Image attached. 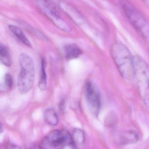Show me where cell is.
Masks as SVG:
<instances>
[{"mask_svg": "<svg viewBox=\"0 0 149 149\" xmlns=\"http://www.w3.org/2000/svg\"><path fill=\"white\" fill-rule=\"evenodd\" d=\"M132 78L140 97L149 109V65L140 56L134 57Z\"/></svg>", "mask_w": 149, "mask_h": 149, "instance_id": "obj_1", "label": "cell"}, {"mask_svg": "<svg viewBox=\"0 0 149 149\" xmlns=\"http://www.w3.org/2000/svg\"><path fill=\"white\" fill-rule=\"evenodd\" d=\"M111 55L120 74L126 80L132 78L134 57L127 46L121 43L114 44L111 48Z\"/></svg>", "mask_w": 149, "mask_h": 149, "instance_id": "obj_2", "label": "cell"}, {"mask_svg": "<svg viewBox=\"0 0 149 149\" xmlns=\"http://www.w3.org/2000/svg\"><path fill=\"white\" fill-rule=\"evenodd\" d=\"M21 71L18 76L17 87L21 93H28L32 88L35 80V69L32 58L25 53L19 57Z\"/></svg>", "mask_w": 149, "mask_h": 149, "instance_id": "obj_3", "label": "cell"}, {"mask_svg": "<svg viewBox=\"0 0 149 149\" xmlns=\"http://www.w3.org/2000/svg\"><path fill=\"white\" fill-rule=\"evenodd\" d=\"M121 6L130 24L149 44V25L146 19L127 0H121Z\"/></svg>", "mask_w": 149, "mask_h": 149, "instance_id": "obj_4", "label": "cell"}, {"mask_svg": "<svg viewBox=\"0 0 149 149\" xmlns=\"http://www.w3.org/2000/svg\"><path fill=\"white\" fill-rule=\"evenodd\" d=\"M35 1L41 12L56 27L65 32L71 31L70 27L63 19L56 5L51 0H35Z\"/></svg>", "mask_w": 149, "mask_h": 149, "instance_id": "obj_5", "label": "cell"}, {"mask_svg": "<svg viewBox=\"0 0 149 149\" xmlns=\"http://www.w3.org/2000/svg\"><path fill=\"white\" fill-rule=\"evenodd\" d=\"M72 136L65 130H54L40 142V149H63L65 145L73 142Z\"/></svg>", "mask_w": 149, "mask_h": 149, "instance_id": "obj_6", "label": "cell"}, {"mask_svg": "<svg viewBox=\"0 0 149 149\" xmlns=\"http://www.w3.org/2000/svg\"><path fill=\"white\" fill-rule=\"evenodd\" d=\"M85 95L89 110L94 115L98 116L101 108V97L98 88L92 81L86 83Z\"/></svg>", "mask_w": 149, "mask_h": 149, "instance_id": "obj_7", "label": "cell"}, {"mask_svg": "<svg viewBox=\"0 0 149 149\" xmlns=\"http://www.w3.org/2000/svg\"><path fill=\"white\" fill-rule=\"evenodd\" d=\"M65 55L68 60L78 58L82 54V50L76 44L67 45L64 48Z\"/></svg>", "mask_w": 149, "mask_h": 149, "instance_id": "obj_8", "label": "cell"}, {"mask_svg": "<svg viewBox=\"0 0 149 149\" xmlns=\"http://www.w3.org/2000/svg\"><path fill=\"white\" fill-rule=\"evenodd\" d=\"M9 29L11 32L19 39L23 44L29 47H31V45L20 28L13 25H9Z\"/></svg>", "mask_w": 149, "mask_h": 149, "instance_id": "obj_9", "label": "cell"}, {"mask_svg": "<svg viewBox=\"0 0 149 149\" xmlns=\"http://www.w3.org/2000/svg\"><path fill=\"white\" fill-rule=\"evenodd\" d=\"M139 139V135L136 131L128 130L122 136V143L124 144H134L137 142Z\"/></svg>", "mask_w": 149, "mask_h": 149, "instance_id": "obj_10", "label": "cell"}, {"mask_svg": "<svg viewBox=\"0 0 149 149\" xmlns=\"http://www.w3.org/2000/svg\"><path fill=\"white\" fill-rule=\"evenodd\" d=\"M44 120L45 122L51 126H56L58 122V117L56 111L52 108H49L45 110L44 113Z\"/></svg>", "mask_w": 149, "mask_h": 149, "instance_id": "obj_11", "label": "cell"}, {"mask_svg": "<svg viewBox=\"0 0 149 149\" xmlns=\"http://www.w3.org/2000/svg\"><path fill=\"white\" fill-rule=\"evenodd\" d=\"M47 74L46 72V62L45 59L42 58L41 60V72L40 79L38 82L39 89L42 91L47 88Z\"/></svg>", "mask_w": 149, "mask_h": 149, "instance_id": "obj_12", "label": "cell"}, {"mask_svg": "<svg viewBox=\"0 0 149 149\" xmlns=\"http://www.w3.org/2000/svg\"><path fill=\"white\" fill-rule=\"evenodd\" d=\"M0 62L6 66L11 65V59L7 47L0 43Z\"/></svg>", "mask_w": 149, "mask_h": 149, "instance_id": "obj_13", "label": "cell"}, {"mask_svg": "<svg viewBox=\"0 0 149 149\" xmlns=\"http://www.w3.org/2000/svg\"><path fill=\"white\" fill-rule=\"evenodd\" d=\"M18 23L24 29H25L26 30L29 31L30 33H31L33 35L39 37V38H42V39H46V38L45 37V36H44L43 34L39 31L34 29L33 27H31V25H30L28 24L21 21H19Z\"/></svg>", "mask_w": 149, "mask_h": 149, "instance_id": "obj_14", "label": "cell"}, {"mask_svg": "<svg viewBox=\"0 0 149 149\" xmlns=\"http://www.w3.org/2000/svg\"><path fill=\"white\" fill-rule=\"evenodd\" d=\"M72 140L76 144H81L84 142L85 140L84 132L80 129H75L72 132Z\"/></svg>", "mask_w": 149, "mask_h": 149, "instance_id": "obj_15", "label": "cell"}, {"mask_svg": "<svg viewBox=\"0 0 149 149\" xmlns=\"http://www.w3.org/2000/svg\"><path fill=\"white\" fill-rule=\"evenodd\" d=\"M4 81L5 85L8 88H11L13 85V79L11 75L9 74H6L4 77Z\"/></svg>", "mask_w": 149, "mask_h": 149, "instance_id": "obj_16", "label": "cell"}, {"mask_svg": "<svg viewBox=\"0 0 149 149\" xmlns=\"http://www.w3.org/2000/svg\"><path fill=\"white\" fill-rule=\"evenodd\" d=\"M63 149H77V148H76V144L73 142L71 143L65 145Z\"/></svg>", "mask_w": 149, "mask_h": 149, "instance_id": "obj_17", "label": "cell"}, {"mask_svg": "<svg viewBox=\"0 0 149 149\" xmlns=\"http://www.w3.org/2000/svg\"><path fill=\"white\" fill-rule=\"evenodd\" d=\"M9 149H20V148L18 147H17L16 146H13V145H11Z\"/></svg>", "mask_w": 149, "mask_h": 149, "instance_id": "obj_18", "label": "cell"}, {"mask_svg": "<svg viewBox=\"0 0 149 149\" xmlns=\"http://www.w3.org/2000/svg\"><path fill=\"white\" fill-rule=\"evenodd\" d=\"M3 131V126L2 124L0 122V134Z\"/></svg>", "mask_w": 149, "mask_h": 149, "instance_id": "obj_19", "label": "cell"}]
</instances>
